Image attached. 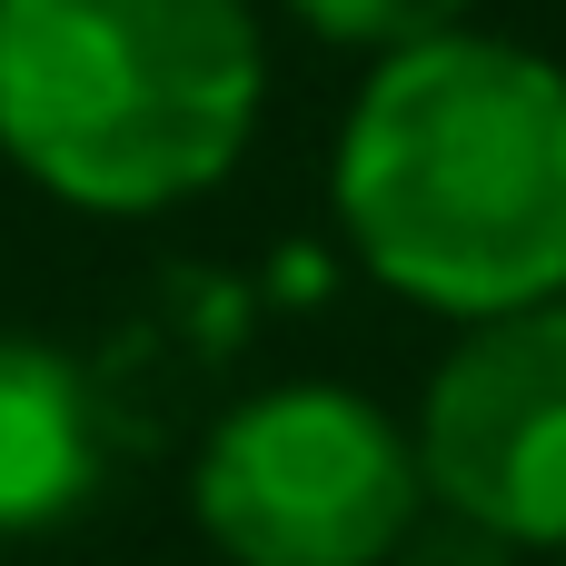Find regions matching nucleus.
<instances>
[{"label": "nucleus", "instance_id": "obj_5", "mask_svg": "<svg viewBox=\"0 0 566 566\" xmlns=\"http://www.w3.org/2000/svg\"><path fill=\"white\" fill-rule=\"evenodd\" d=\"M90 478H99L90 378L40 338H0V537L70 517Z\"/></svg>", "mask_w": 566, "mask_h": 566}, {"label": "nucleus", "instance_id": "obj_2", "mask_svg": "<svg viewBox=\"0 0 566 566\" xmlns=\"http://www.w3.org/2000/svg\"><path fill=\"white\" fill-rule=\"evenodd\" d=\"M259 90L249 0H0V149L70 209L149 219L219 189Z\"/></svg>", "mask_w": 566, "mask_h": 566}, {"label": "nucleus", "instance_id": "obj_4", "mask_svg": "<svg viewBox=\"0 0 566 566\" xmlns=\"http://www.w3.org/2000/svg\"><path fill=\"white\" fill-rule=\"evenodd\" d=\"M418 478L497 547H566V298L478 318L438 358Z\"/></svg>", "mask_w": 566, "mask_h": 566}, {"label": "nucleus", "instance_id": "obj_1", "mask_svg": "<svg viewBox=\"0 0 566 566\" xmlns=\"http://www.w3.org/2000/svg\"><path fill=\"white\" fill-rule=\"evenodd\" d=\"M338 219L418 308L517 318L566 298V70L478 30L378 60L338 129Z\"/></svg>", "mask_w": 566, "mask_h": 566}, {"label": "nucleus", "instance_id": "obj_3", "mask_svg": "<svg viewBox=\"0 0 566 566\" xmlns=\"http://www.w3.org/2000/svg\"><path fill=\"white\" fill-rule=\"evenodd\" d=\"M418 438L328 378L229 408L189 478V507L229 566H388L418 527Z\"/></svg>", "mask_w": 566, "mask_h": 566}, {"label": "nucleus", "instance_id": "obj_6", "mask_svg": "<svg viewBox=\"0 0 566 566\" xmlns=\"http://www.w3.org/2000/svg\"><path fill=\"white\" fill-rule=\"evenodd\" d=\"M318 40H338V50H418V40H448V30H468V10L478 0H289Z\"/></svg>", "mask_w": 566, "mask_h": 566}]
</instances>
